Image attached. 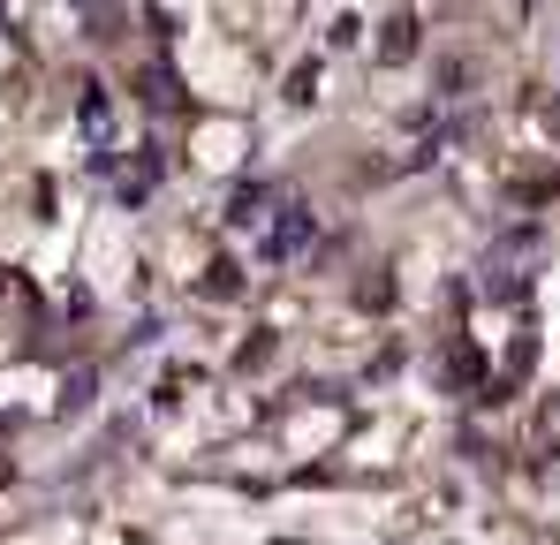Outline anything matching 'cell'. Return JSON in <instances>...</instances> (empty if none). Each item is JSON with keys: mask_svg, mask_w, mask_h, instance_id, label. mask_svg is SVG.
Masks as SVG:
<instances>
[{"mask_svg": "<svg viewBox=\"0 0 560 545\" xmlns=\"http://www.w3.org/2000/svg\"><path fill=\"white\" fill-rule=\"evenodd\" d=\"M409 54H417V15H394L378 38V61H409Z\"/></svg>", "mask_w": 560, "mask_h": 545, "instance_id": "cell-1", "label": "cell"}, {"mask_svg": "<svg viewBox=\"0 0 560 545\" xmlns=\"http://www.w3.org/2000/svg\"><path fill=\"white\" fill-rule=\"evenodd\" d=\"M197 295H243V272L220 258V266H205V272H197Z\"/></svg>", "mask_w": 560, "mask_h": 545, "instance_id": "cell-2", "label": "cell"}, {"mask_svg": "<svg viewBox=\"0 0 560 545\" xmlns=\"http://www.w3.org/2000/svg\"><path fill=\"white\" fill-rule=\"evenodd\" d=\"M137 91H144L152 106H183V84H175L167 69H144V77H137Z\"/></svg>", "mask_w": 560, "mask_h": 545, "instance_id": "cell-3", "label": "cell"}, {"mask_svg": "<svg viewBox=\"0 0 560 545\" xmlns=\"http://www.w3.org/2000/svg\"><path fill=\"white\" fill-rule=\"evenodd\" d=\"M303 235H311V220H303V212H288V220H280L266 243H273V258H288V251H303Z\"/></svg>", "mask_w": 560, "mask_h": 545, "instance_id": "cell-4", "label": "cell"}, {"mask_svg": "<svg viewBox=\"0 0 560 545\" xmlns=\"http://www.w3.org/2000/svg\"><path fill=\"white\" fill-rule=\"evenodd\" d=\"M357 303H364V311H386V303H394V280H386V272H364V280H357Z\"/></svg>", "mask_w": 560, "mask_h": 545, "instance_id": "cell-5", "label": "cell"}, {"mask_svg": "<svg viewBox=\"0 0 560 545\" xmlns=\"http://www.w3.org/2000/svg\"><path fill=\"white\" fill-rule=\"evenodd\" d=\"M288 98L311 106V98H318V69H295V77H288Z\"/></svg>", "mask_w": 560, "mask_h": 545, "instance_id": "cell-6", "label": "cell"}, {"mask_svg": "<svg viewBox=\"0 0 560 545\" xmlns=\"http://www.w3.org/2000/svg\"><path fill=\"white\" fill-rule=\"evenodd\" d=\"M546 121H553V137H560V98H553V106H546Z\"/></svg>", "mask_w": 560, "mask_h": 545, "instance_id": "cell-7", "label": "cell"}, {"mask_svg": "<svg viewBox=\"0 0 560 545\" xmlns=\"http://www.w3.org/2000/svg\"><path fill=\"white\" fill-rule=\"evenodd\" d=\"M0 485H8V469H0Z\"/></svg>", "mask_w": 560, "mask_h": 545, "instance_id": "cell-8", "label": "cell"}]
</instances>
